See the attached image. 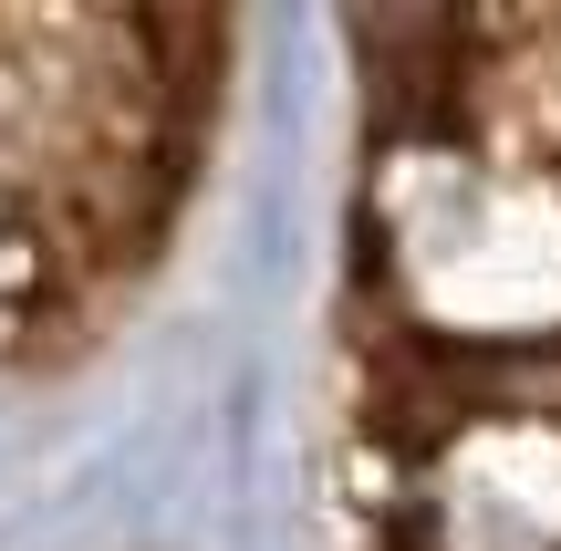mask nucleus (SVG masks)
<instances>
[{"label":"nucleus","instance_id":"1","mask_svg":"<svg viewBox=\"0 0 561 551\" xmlns=\"http://www.w3.org/2000/svg\"><path fill=\"white\" fill-rule=\"evenodd\" d=\"M416 551H561V416L447 427L416 490Z\"/></svg>","mask_w":561,"mask_h":551},{"label":"nucleus","instance_id":"2","mask_svg":"<svg viewBox=\"0 0 561 551\" xmlns=\"http://www.w3.org/2000/svg\"><path fill=\"white\" fill-rule=\"evenodd\" d=\"M62 229H42V208L11 187V167H0V333H32L42 323V302H53V282H62Z\"/></svg>","mask_w":561,"mask_h":551}]
</instances>
